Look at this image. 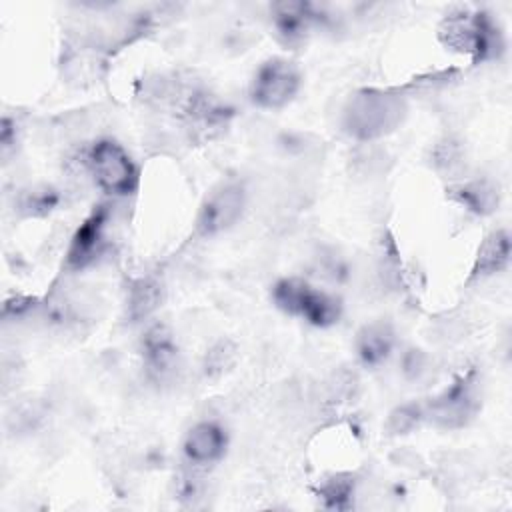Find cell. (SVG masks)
Listing matches in <instances>:
<instances>
[{
	"label": "cell",
	"mask_w": 512,
	"mask_h": 512,
	"mask_svg": "<svg viewBox=\"0 0 512 512\" xmlns=\"http://www.w3.org/2000/svg\"><path fill=\"white\" fill-rule=\"evenodd\" d=\"M406 110V98L400 92L362 88L348 98L342 112V126L352 138L370 142L396 130Z\"/></svg>",
	"instance_id": "cell-1"
},
{
	"label": "cell",
	"mask_w": 512,
	"mask_h": 512,
	"mask_svg": "<svg viewBox=\"0 0 512 512\" xmlns=\"http://www.w3.org/2000/svg\"><path fill=\"white\" fill-rule=\"evenodd\" d=\"M438 38L446 48L472 56L474 64L494 60L504 52L502 30L484 10L446 14L438 26Z\"/></svg>",
	"instance_id": "cell-2"
},
{
	"label": "cell",
	"mask_w": 512,
	"mask_h": 512,
	"mask_svg": "<svg viewBox=\"0 0 512 512\" xmlns=\"http://www.w3.org/2000/svg\"><path fill=\"white\" fill-rule=\"evenodd\" d=\"M82 170L112 196H128L138 188V170L128 152L110 138L96 140L82 154Z\"/></svg>",
	"instance_id": "cell-3"
},
{
	"label": "cell",
	"mask_w": 512,
	"mask_h": 512,
	"mask_svg": "<svg viewBox=\"0 0 512 512\" xmlns=\"http://www.w3.org/2000/svg\"><path fill=\"white\" fill-rule=\"evenodd\" d=\"M272 300L282 312L304 318L312 326L320 328L336 324L342 314V302L338 296L314 288L302 278H284L276 282L272 288Z\"/></svg>",
	"instance_id": "cell-4"
},
{
	"label": "cell",
	"mask_w": 512,
	"mask_h": 512,
	"mask_svg": "<svg viewBox=\"0 0 512 512\" xmlns=\"http://www.w3.org/2000/svg\"><path fill=\"white\" fill-rule=\"evenodd\" d=\"M480 410V392L476 372L458 378L450 388L424 406V418L440 428H462Z\"/></svg>",
	"instance_id": "cell-5"
},
{
	"label": "cell",
	"mask_w": 512,
	"mask_h": 512,
	"mask_svg": "<svg viewBox=\"0 0 512 512\" xmlns=\"http://www.w3.org/2000/svg\"><path fill=\"white\" fill-rule=\"evenodd\" d=\"M300 68L288 58H270L256 70L250 84V100L260 108L278 110L300 90Z\"/></svg>",
	"instance_id": "cell-6"
},
{
	"label": "cell",
	"mask_w": 512,
	"mask_h": 512,
	"mask_svg": "<svg viewBox=\"0 0 512 512\" xmlns=\"http://www.w3.org/2000/svg\"><path fill=\"white\" fill-rule=\"evenodd\" d=\"M246 190L240 182L228 180L216 184L204 198L196 218V234L216 236L230 230L244 214Z\"/></svg>",
	"instance_id": "cell-7"
},
{
	"label": "cell",
	"mask_w": 512,
	"mask_h": 512,
	"mask_svg": "<svg viewBox=\"0 0 512 512\" xmlns=\"http://www.w3.org/2000/svg\"><path fill=\"white\" fill-rule=\"evenodd\" d=\"M106 224H108V210L106 206H100L78 226L66 254L68 268L82 270L104 254Z\"/></svg>",
	"instance_id": "cell-8"
},
{
	"label": "cell",
	"mask_w": 512,
	"mask_h": 512,
	"mask_svg": "<svg viewBox=\"0 0 512 512\" xmlns=\"http://www.w3.org/2000/svg\"><path fill=\"white\" fill-rule=\"evenodd\" d=\"M142 358L148 376L156 382H166L178 370V348L164 324H154L142 338Z\"/></svg>",
	"instance_id": "cell-9"
},
{
	"label": "cell",
	"mask_w": 512,
	"mask_h": 512,
	"mask_svg": "<svg viewBox=\"0 0 512 512\" xmlns=\"http://www.w3.org/2000/svg\"><path fill=\"white\" fill-rule=\"evenodd\" d=\"M226 444L224 428L212 420H202L186 432L182 450L188 464L194 468H206L224 456Z\"/></svg>",
	"instance_id": "cell-10"
},
{
	"label": "cell",
	"mask_w": 512,
	"mask_h": 512,
	"mask_svg": "<svg viewBox=\"0 0 512 512\" xmlns=\"http://www.w3.org/2000/svg\"><path fill=\"white\" fill-rule=\"evenodd\" d=\"M272 18L278 36L286 44L302 42L312 22L320 20L318 10L308 2H276L272 4Z\"/></svg>",
	"instance_id": "cell-11"
},
{
	"label": "cell",
	"mask_w": 512,
	"mask_h": 512,
	"mask_svg": "<svg viewBox=\"0 0 512 512\" xmlns=\"http://www.w3.org/2000/svg\"><path fill=\"white\" fill-rule=\"evenodd\" d=\"M396 346L394 328L384 322H370L356 334V352L364 366H378L386 362Z\"/></svg>",
	"instance_id": "cell-12"
},
{
	"label": "cell",
	"mask_w": 512,
	"mask_h": 512,
	"mask_svg": "<svg viewBox=\"0 0 512 512\" xmlns=\"http://www.w3.org/2000/svg\"><path fill=\"white\" fill-rule=\"evenodd\" d=\"M510 262V236L506 230H494L488 234L476 254L472 266V278H488L508 268Z\"/></svg>",
	"instance_id": "cell-13"
},
{
	"label": "cell",
	"mask_w": 512,
	"mask_h": 512,
	"mask_svg": "<svg viewBox=\"0 0 512 512\" xmlns=\"http://www.w3.org/2000/svg\"><path fill=\"white\" fill-rule=\"evenodd\" d=\"M162 282L156 276H140L128 284L126 312L132 322L146 320L162 302Z\"/></svg>",
	"instance_id": "cell-14"
},
{
	"label": "cell",
	"mask_w": 512,
	"mask_h": 512,
	"mask_svg": "<svg viewBox=\"0 0 512 512\" xmlns=\"http://www.w3.org/2000/svg\"><path fill=\"white\" fill-rule=\"evenodd\" d=\"M450 196L458 204H462L466 210H470L478 216L492 214L498 208V202H500L498 188L488 180L460 182L450 190Z\"/></svg>",
	"instance_id": "cell-15"
},
{
	"label": "cell",
	"mask_w": 512,
	"mask_h": 512,
	"mask_svg": "<svg viewBox=\"0 0 512 512\" xmlns=\"http://www.w3.org/2000/svg\"><path fill=\"white\" fill-rule=\"evenodd\" d=\"M464 148L454 138H444L434 146L432 152V164L434 168L450 178H458V174L464 170Z\"/></svg>",
	"instance_id": "cell-16"
},
{
	"label": "cell",
	"mask_w": 512,
	"mask_h": 512,
	"mask_svg": "<svg viewBox=\"0 0 512 512\" xmlns=\"http://www.w3.org/2000/svg\"><path fill=\"white\" fill-rule=\"evenodd\" d=\"M236 346L234 342L230 340H218L204 356V362H202V372L206 378L210 380H216L220 378L222 374H226L234 362H236Z\"/></svg>",
	"instance_id": "cell-17"
},
{
	"label": "cell",
	"mask_w": 512,
	"mask_h": 512,
	"mask_svg": "<svg viewBox=\"0 0 512 512\" xmlns=\"http://www.w3.org/2000/svg\"><path fill=\"white\" fill-rule=\"evenodd\" d=\"M320 496L328 508H348L354 494V480L350 474H334L320 484Z\"/></svg>",
	"instance_id": "cell-18"
},
{
	"label": "cell",
	"mask_w": 512,
	"mask_h": 512,
	"mask_svg": "<svg viewBox=\"0 0 512 512\" xmlns=\"http://www.w3.org/2000/svg\"><path fill=\"white\" fill-rule=\"evenodd\" d=\"M424 420V406L420 404H402L388 414L386 430L390 434H408Z\"/></svg>",
	"instance_id": "cell-19"
},
{
	"label": "cell",
	"mask_w": 512,
	"mask_h": 512,
	"mask_svg": "<svg viewBox=\"0 0 512 512\" xmlns=\"http://www.w3.org/2000/svg\"><path fill=\"white\" fill-rule=\"evenodd\" d=\"M58 204V194L52 188H36L20 198V210L28 216H44Z\"/></svg>",
	"instance_id": "cell-20"
},
{
	"label": "cell",
	"mask_w": 512,
	"mask_h": 512,
	"mask_svg": "<svg viewBox=\"0 0 512 512\" xmlns=\"http://www.w3.org/2000/svg\"><path fill=\"white\" fill-rule=\"evenodd\" d=\"M428 370V358L422 350L418 348H410L408 352H404L402 356V372L408 380H418L426 374Z\"/></svg>",
	"instance_id": "cell-21"
}]
</instances>
